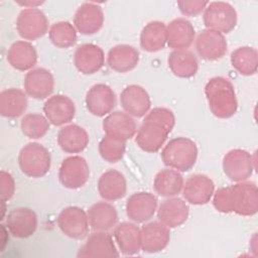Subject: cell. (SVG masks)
Here are the masks:
<instances>
[{"instance_id":"1","label":"cell","mask_w":258,"mask_h":258,"mask_svg":"<svg viewBox=\"0 0 258 258\" xmlns=\"http://www.w3.org/2000/svg\"><path fill=\"white\" fill-rule=\"evenodd\" d=\"M175 124V117L171 110L156 107L150 110L139 127L135 142L145 152H157L167 139Z\"/></svg>"},{"instance_id":"2","label":"cell","mask_w":258,"mask_h":258,"mask_svg":"<svg viewBox=\"0 0 258 258\" xmlns=\"http://www.w3.org/2000/svg\"><path fill=\"white\" fill-rule=\"evenodd\" d=\"M205 95L209 108L214 116L227 119L235 115L238 101L233 84L224 77H214L205 87Z\"/></svg>"},{"instance_id":"3","label":"cell","mask_w":258,"mask_h":258,"mask_svg":"<svg viewBox=\"0 0 258 258\" xmlns=\"http://www.w3.org/2000/svg\"><path fill=\"white\" fill-rule=\"evenodd\" d=\"M161 160L168 168L177 171H187L194 167L198 158V147L187 137H176L164 146L161 151Z\"/></svg>"},{"instance_id":"4","label":"cell","mask_w":258,"mask_h":258,"mask_svg":"<svg viewBox=\"0 0 258 258\" xmlns=\"http://www.w3.org/2000/svg\"><path fill=\"white\" fill-rule=\"evenodd\" d=\"M18 164L25 175L33 178L41 177L50 168V153L43 145L37 142L27 143L18 154Z\"/></svg>"},{"instance_id":"5","label":"cell","mask_w":258,"mask_h":258,"mask_svg":"<svg viewBox=\"0 0 258 258\" xmlns=\"http://www.w3.org/2000/svg\"><path fill=\"white\" fill-rule=\"evenodd\" d=\"M231 213L240 216H254L258 211V189L254 182L239 181L229 185Z\"/></svg>"},{"instance_id":"6","label":"cell","mask_w":258,"mask_h":258,"mask_svg":"<svg viewBox=\"0 0 258 258\" xmlns=\"http://www.w3.org/2000/svg\"><path fill=\"white\" fill-rule=\"evenodd\" d=\"M204 24L208 29L221 33L231 32L237 25V12L228 2L214 1L207 5L203 16Z\"/></svg>"},{"instance_id":"7","label":"cell","mask_w":258,"mask_h":258,"mask_svg":"<svg viewBox=\"0 0 258 258\" xmlns=\"http://www.w3.org/2000/svg\"><path fill=\"white\" fill-rule=\"evenodd\" d=\"M16 29L23 39L36 40L47 32L48 20L42 10L25 8L17 16Z\"/></svg>"},{"instance_id":"8","label":"cell","mask_w":258,"mask_h":258,"mask_svg":"<svg viewBox=\"0 0 258 258\" xmlns=\"http://www.w3.org/2000/svg\"><path fill=\"white\" fill-rule=\"evenodd\" d=\"M253 156L244 149H232L223 158V171L229 179L239 182L249 178L255 168Z\"/></svg>"},{"instance_id":"9","label":"cell","mask_w":258,"mask_h":258,"mask_svg":"<svg viewBox=\"0 0 258 258\" xmlns=\"http://www.w3.org/2000/svg\"><path fill=\"white\" fill-rule=\"evenodd\" d=\"M90 177V168L86 159L79 155L64 158L59 166L58 179L61 185L77 189L86 184Z\"/></svg>"},{"instance_id":"10","label":"cell","mask_w":258,"mask_h":258,"mask_svg":"<svg viewBox=\"0 0 258 258\" xmlns=\"http://www.w3.org/2000/svg\"><path fill=\"white\" fill-rule=\"evenodd\" d=\"M57 226L59 230L72 239H84L89 233V220L87 213L79 207H67L58 214Z\"/></svg>"},{"instance_id":"11","label":"cell","mask_w":258,"mask_h":258,"mask_svg":"<svg viewBox=\"0 0 258 258\" xmlns=\"http://www.w3.org/2000/svg\"><path fill=\"white\" fill-rule=\"evenodd\" d=\"M77 256L79 258H114L118 257L119 253L110 234L105 231H96L79 249Z\"/></svg>"},{"instance_id":"12","label":"cell","mask_w":258,"mask_h":258,"mask_svg":"<svg viewBox=\"0 0 258 258\" xmlns=\"http://www.w3.org/2000/svg\"><path fill=\"white\" fill-rule=\"evenodd\" d=\"M87 110L96 117H104L112 112L116 105L113 89L106 84H96L89 89L85 98Z\"/></svg>"},{"instance_id":"13","label":"cell","mask_w":258,"mask_h":258,"mask_svg":"<svg viewBox=\"0 0 258 258\" xmlns=\"http://www.w3.org/2000/svg\"><path fill=\"white\" fill-rule=\"evenodd\" d=\"M196 49L203 59L216 60L226 54L228 43L223 33L206 28L197 37Z\"/></svg>"},{"instance_id":"14","label":"cell","mask_w":258,"mask_h":258,"mask_svg":"<svg viewBox=\"0 0 258 258\" xmlns=\"http://www.w3.org/2000/svg\"><path fill=\"white\" fill-rule=\"evenodd\" d=\"M37 216L33 210L19 207L8 213L5 225L12 236L19 239H25L34 234L37 228Z\"/></svg>"},{"instance_id":"15","label":"cell","mask_w":258,"mask_h":258,"mask_svg":"<svg viewBox=\"0 0 258 258\" xmlns=\"http://www.w3.org/2000/svg\"><path fill=\"white\" fill-rule=\"evenodd\" d=\"M104 24V12L100 5L85 2L76 11L74 25L76 29L84 35L97 33Z\"/></svg>"},{"instance_id":"16","label":"cell","mask_w":258,"mask_h":258,"mask_svg":"<svg viewBox=\"0 0 258 258\" xmlns=\"http://www.w3.org/2000/svg\"><path fill=\"white\" fill-rule=\"evenodd\" d=\"M24 92L36 100H43L53 92L54 79L52 74L43 68H36L29 71L23 82Z\"/></svg>"},{"instance_id":"17","label":"cell","mask_w":258,"mask_h":258,"mask_svg":"<svg viewBox=\"0 0 258 258\" xmlns=\"http://www.w3.org/2000/svg\"><path fill=\"white\" fill-rule=\"evenodd\" d=\"M215 184L206 174H192L187 177L182 186V196L191 205L208 204L214 195Z\"/></svg>"},{"instance_id":"18","label":"cell","mask_w":258,"mask_h":258,"mask_svg":"<svg viewBox=\"0 0 258 258\" xmlns=\"http://www.w3.org/2000/svg\"><path fill=\"white\" fill-rule=\"evenodd\" d=\"M157 198L148 191H138L129 197L126 203L127 217L136 223L149 221L157 210Z\"/></svg>"},{"instance_id":"19","label":"cell","mask_w":258,"mask_h":258,"mask_svg":"<svg viewBox=\"0 0 258 258\" xmlns=\"http://www.w3.org/2000/svg\"><path fill=\"white\" fill-rule=\"evenodd\" d=\"M43 112L50 124L61 126L70 123L74 119L76 107L70 97L64 95H53L45 101Z\"/></svg>"},{"instance_id":"20","label":"cell","mask_w":258,"mask_h":258,"mask_svg":"<svg viewBox=\"0 0 258 258\" xmlns=\"http://www.w3.org/2000/svg\"><path fill=\"white\" fill-rule=\"evenodd\" d=\"M120 103L124 111L133 117L145 116L151 106L147 91L139 85H129L120 94Z\"/></svg>"},{"instance_id":"21","label":"cell","mask_w":258,"mask_h":258,"mask_svg":"<svg viewBox=\"0 0 258 258\" xmlns=\"http://www.w3.org/2000/svg\"><path fill=\"white\" fill-rule=\"evenodd\" d=\"M74 63L80 73L93 75L99 72L105 63L104 51L94 43L81 44L75 51Z\"/></svg>"},{"instance_id":"22","label":"cell","mask_w":258,"mask_h":258,"mask_svg":"<svg viewBox=\"0 0 258 258\" xmlns=\"http://www.w3.org/2000/svg\"><path fill=\"white\" fill-rule=\"evenodd\" d=\"M102 126L106 135L125 142L131 139L136 133L134 119L122 111H115L108 114L103 120Z\"/></svg>"},{"instance_id":"23","label":"cell","mask_w":258,"mask_h":258,"mask_svg":"<svg viewBox=\"0 0 258 258\" xmlns=\"http://www.w3.org/2000/svg\"><path fill=\"white\" fill-rule=\"evenodd\" d=\"M169 239V228L159 221L149 222L141 228V250L146 253L162 251Z\"/></svg>"},{"instance_id":"24","label":"cell","mask_w":258,"mask_h":258,"mask_svg":"<svg viewBox=\"0 0 258 258\" xmlns=\"http://www.w3.org/2000/svg\"><path fill=\"white\" fill-rule=\"evenodd\" d=\"M196 36L195 27L185 18H175L166 25V43L173 50L188 48Z\"/></svg>"},{"instance_id":"25","label":"cell","mask_w":258,"mask_h":258,"mask_svg":"<svg viewBox=\"0 0 258 258\" xmlns=\"http://www.w3.org/2000/svg\"><path fill=\"white\" fill-rule=\"evenodd\" d=\"M189 208L179 198L170 197L161 202L157 209L158 221L168 228H176L182 225L188 218Z\"/></svg>"},{"instance_id":"26","label":"cell","mask_w":258,"mask_h":258,"mask_svg":"<svg viewBox=\"0 0 258 258\" xmlns=\"http://www.w3.org/2000/svg\"><path fill=\"white\" fill-rule=\"evenodd\" d=\"M7 61L17 71L29 72L37 62L36 49L28 41H15L10 45L7 51Z\"/></svg>"},{"instance_id":"27","label":"cell","mask_w":258,"mask_h":258,"mask_svg":"<svg viewBox=\"0 0 258 258\" xmlns=\"http://www.w3.org/2000/svg\"><path fill=\"white\" fill-rule=\"evenodd\" d=\"M88 132L77 124H69L59 129L57 133V144L66 153H80L89 144Z\"/></svg>"},{"instance_id":"28","label":"cell","mask_w":258,"mask_h":258,"mask_svg":"<svg viewBox=\"0 0 258 258\" xmlns=\"http://www.w3.org/2000/svg\"><path fill=\"white\" fill-rule=\"evenodd\" d=\"M114 239L124 255H135L141 250V229L133 223L123 222L114 229Z\"/></svg>"},{"instance_id":"29","label":"cell","mask_w":258,"mask_h":258,"mask_svg":"<svg viewBox=\"0 0 258 258\" xmlns=\"http://www.w3.org/2000/svg\"><path fill=\"white\" fill-rule=\"evenodd\" d=\"M139 61V51L129 44L113 46L107 55L108 66L117 73H127L136 68Z\"/></svg>"},{"instance_id":"30","label":"cell","mask_w":258,"mask_h":258,"mask_svg":"<svg viewBox=\"0 0 258 258\" xmlns=\"http://www.w3.org/2000/svg\"><path fill=\"white\" fill-rule=\"evenodd\" d=\"M127 183L124 175L116 170L109 169L102 173L98 180V191L105 201H117L126 195Z\"/></svg>"},{"instance_id":"31","label":"cell","mask_w":258,"mask_h":258,"mask_svg":"<svg viewBox=\"0 0 258 258\" xmlns=\"http://www.w3.org/2000/svg\"><path fill=\"white\" fill-rule=\"evenodd\" d=\"M89 225L95 231H109L118 221L116 208L107 202H97L87 212Z\"/></svg>"},{"instance_id":"32","label":"cell","mask_w":258,"mask_h":258,"mask_svg":"<svg viewBox=\"0 0 258 258\" xmlns=\"http://www.w3.org/2000/svg\"><path fill=\"white\" fill-rule=\"evenodd\" d=\"M26 93L18 88L5 89L0 93V114L5 118H17L27 109Z\"/></svg>"},{"instance_id":"33","label":"cell","mask_w":258,"mask_h":258,"mask_svg":"<svg viewBox=\"0 0 258 258\" xmlns=\"http://www.w3.org/2000/svg\"><path fill=\"white\" fill-rule=\"evenodd\" d=\"M167 64L172 74L178 78H191L199 70V61L195 53L188 49H176L169 53Z\"/></svg>"},{"instance_id":"34","label":"cell","mask_w":258,"mask_h":258,"mask_svg":"<svg viewBox=\"0 0 258 258\" xmlns=\"http://www.w3.org/2000/svg\"><path fill=\"white\" fill-rule=\"evenodd\" d=\"M183 183V177L179 171L165 168L156 173L153 180V188L157 195L170 198L177 196L182 190Z\"/></svg>"},{"instance_id":"35","label":"cell","mask_w":258,"mask_h":258,"mask_svg":"<svg viewBox=\"0 0 258 258\" xmlns=\"http://www.w3.org/2000/svg\"><path fill=\"white\" fill-rule=\"evenodd\" d=\"M166 44V25L158 20L148 22L140 33V46L148 52L161 50Z\"/></svg>"},{"instance_id":"36","label":"cell","mask_w":258,"mask_h":258,"mask_svg":"<svg viewBox=\"0 0 258 258\" xmlns=\"http://www.w3.org/2000/svg\"><path fill=\"white\" fill-rule=\"evenodd\" d=\"M232 67L243 76H252L257 72L258 52L252 46H240L230 56Z\"/></svg>"},{"instance_id":"37","label":"cell","mask_w":258,"mask_h":258,"mask_svg":"<svg viewBox=\"0 0 258 258\" xmlns=\"http://www.w3.org/2000/svg\"><path fill=\"white\" fill-rule=\"evenodd\" d=\"M48 36L51 43L59 48H69L73 46L78 39L77 29L69 21L53 23L48 30Z\"/></svg>"},{"instance_id":"38","label":"cell","mask_w":258,"mask_h":258,"mask_svg":"<svg viewBox=\"0 0 258 258\" xmlns=\"http://www.w3.org/2000/svg\"><path fill=\"white\" fill-rule=\"evenodd\" d=\"M22 133L30 139H39L49 130V121L38 113L26 114L20 122Z\"/></svg>"},{"instance_id":"39","label":"cell","mask_w":258,"mask_h":258,"mask_svg":"<svg viewBox=\"0 0 258 258\" xmlns=\"http://www.w3.org/2000/svg\"><path fill=\"white\" fill-rule=\"evenodd\" d=\"M125 141L113 138L108 135H105L99 143V153L101 157L110 163L120 161L125 154Z\"/></svg>"},{"instance_id":"40","label":"cell","mask_w":258,"mask_h":258,"mask_svg":"<svg viewBox=\"0 0 258 258\" xmlns=\"http://www.w3.org/2000/svg\"><path fill=\"white\" fill-rule=\"evenodd\" d=\"M15 192V181L13 176L5 171H0V195L2 201H9Z\"/></svg>"},{"instance_id":"41","label":"cell","mask_w":258,"mask_h":258,"mask_svg":"<svg viewBox=\"0 0 258 258\" xmlns=\"http://www.w3.org/2000/svg\"><path fill=\"white\" fill-rule=\"evenodd\" d=\"M177 7L179 11L185 16H197L202 13L207 5L208 1H178Z\"/></svg>"},{"instance_id":"42","label":"cell","mask_w":258,"mask_h":258,"mask_svg":"<svg viewBox=\"0 0 258 258\" xmlns=\"http://www.w3.org/2000/svg\"><path fill=\"white\" fill-rule=\"evenodd\" d=\"M8 229L6 227V225H3L1 224V239H0V242H1V251H3L8 243V240H9V236H8Z\"/></svg>"},{"instance_id":"43","label":"cell","mask_w":258,"mask_h":258,"mask_svg":"<svg viewBox=\"0 0 258 258\" xmlns=\"http://www.w3.org/2000/svg\"><path fill=\"white\" fill-rule=\"evenodd\" d=\"M19 5H22L26 8H37L38 5L42 4V2H31V1H24V2H19Z\"/></svg>"},{"instance_id":"44","label":"cell","mask_w":258,"mask_h":258,"mask_svg":"<svg viewBox=\"0 0 258 258\" xmlns=\"http://www.w3.org/2000/svg\"><path fill=\"white\" fill-rule=\"evenodd\" d=\"M1 205H2V207H1V212H2L1 220H3L5 218V213H6V201L1 200Z\"/></svg>"}]
</instances>
